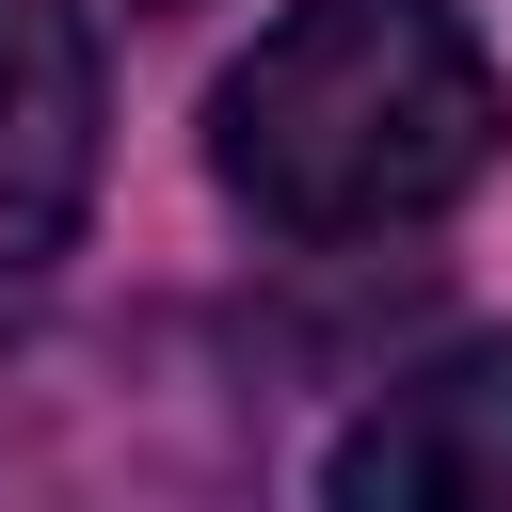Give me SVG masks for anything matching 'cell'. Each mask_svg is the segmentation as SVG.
<instances>
[{"mask_svg":"<svg viewBox=\"0 0 512 512\" xmlns=\"http://www.w3.org/2000/svg\"><path fill=\"white\" fill-rule=\"evenodd\" d=\"M496 160L512 80L464 32V0H288L208 96V176L272 240H400L464 208Z\"/></svg>","mask_w":512,"mask_h":512,"instance_id":"obj_1","label":"cell"},{"mask_svg":"<svg viewBox=\"0 0 512 512\" xmlns=\"http://www.w3.org/2000/svg\"><path fill=\"white\" fill-rule=\"evenodd\" d=\"M320 512H512V336H464V352L400 368L336 432Z\"/></svg>","mask_w":512,"mask_h":512,"instance_id":"obj_2","label":"cell"},{"mask_svg":"<svg viewBox=\"0 0 512 512\" xmlns=\"http://www.w3.org/2000/svg\"><path fill=\"white\" fill-rule=\"evenodd\" d=\"M96 192V48L64 0H0V288L64 256Z\"/></svg>","mask_w":512,"mask_h":512,"instance_id":"obj_3","label":"cell"}]
</instances>
